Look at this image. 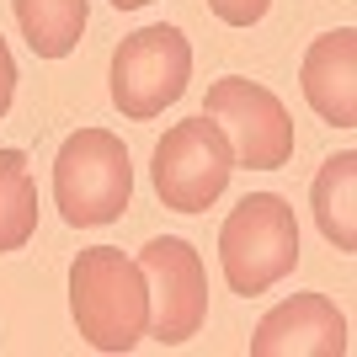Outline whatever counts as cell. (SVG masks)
Masks as SVG:
<instances>
[{
    "label": "cell",
    "mask_w": 357,
    "mask_h": 357,
    "mask_svg": "<svg viewBox=\"0 0 357 357\" xmlns=\"http://www.w3.org/2000/svg\"><path fill=\"white\" fill-rule=\"evenodd\" d=\"M229 171H235V155L213 118H187L165 128V139L155 144V165H149L155 197L176 213H203L208 203H219Z\"/></svg>",
    "instance_id": "cell-4"
},
{
    "label": "cell",
    "mask_w": 357,
    "mask_h": 357,
    "mask_svg": "<svg viewBox=\"0 0 357 357\" xmlns=\"http://www.w3.org/2000/svg\"><path fill=\"white\" fill-rule=\"evenodd\" d=\"M219 267L229 294H267L298 267V224L278 192H251L240 197L219 229Z\"/></svg>",
    "instance_id": "cell-2"
},
{
    "label": "cell",
    "mask_w": 357,
    "mask_h": 357,
    "mask_svg": "<svg viewBox=\"0 0 357 357\" xmlns=\"http://www.w3.org/2000/svg\"><path fill=\"white\" fill-rule=\"evenodd\" d=\"M38 235V187H32L27 155L0 149V256L22 251Z\"/></svg>",
    "instance_id": "cell-12"
},
{
    "label": "cell",
    "mask_w": 357,
    "mask_h": 357,
    "mask_svg": "<svg viewBox=\"0 0 357 357\" xmlns=\"http://www.w3.org/2000/svg\"><path fill=\"white\" fill-rule=\"evenodd\" d=\"M251 357H347V320L326 294H294L256 326Z\"/></svg>",
    "instance_id": "cell-8"
},
{
    "label": "cell",
    "mask_w": 357,
    "mask_h": 357,
    "mask_svg": "<svg viewBox=\"0 0 357 357\" xmlns=\"http://www.w3.org/2000/svg\"><path fill=\"white\" fill-rule=\"evenodd\" d=\"M310 203H314L320 235L342 256H352L357 251V224H352V213H357V155L352 149H342V155H331L320 165V176L310 187Z\"/></svg>",
    "instance_id": "cell-10"
},
{
    "label": "cell",
    "mask_w": 357,
    "mask_h": 357,
    "mask_svg": "<svg viewBox=\"0 0 357 357\" xmlns=\"http://www.w3.org/2000/svg\"><path fill=\"white\" fill-rule=\"evenodd\" d=\"M118 11H139V6H149V0H112Z\"/></svg>",
    "instance_id": "cell-15"
},
{
    "label": "cell",
    "mask_w": 357,
    "mask_h": 357,
    "mask_svg": "<svg viewBox=\"0 0 357 357\" xmlns=\"http://www.w3.org/2000/svg\"><path fill=\"white\" fill-rule=\"evenodd\" d=\"M304 102L336 128H357V32L336 27L326 38H314L298 70Z\"/></svg>",
    "instance_id": "cell-9"
},
{
    "label": "cell",
    "mask_w": 357,
    "mask_h": 357,
    "mask_svg": "<svg viewBox=\"0 0 357 357\" xmlns=\"http://www.w3.org/2000/svg\"><path fill=\"white\" fill-rule=\"evenodd\" d=\"M187 75H192V43L176 27L128 32L112 54V107L134 123H149L187 91Z\"/></svg>",
    "instance_id": "cell-6"
},
{
    "label": "cell",
    "mask_w": 357,
    "mask_h": 357,
    "mask_svg": "<svg viewBox=\"0 0 357 357\" xmlns=\"http://www.w3.org/2000/svg\"><path fill=\"white\" fill-rule=\"evenodd\" d=\"M272 0H208V11L219 16V22H229V27H256L261 16H267Z\"/></svg>",
    "instance_id": "cell-13"
},
{
    "label": "cell",
    "mask_w": 357,
    "mask_h": 357,
    "mask_svg": "<svg viewBox=\"0 0 357 357\" xmlns=\"http://www.w3.org/2000/svg\"><path fill=\"white\" fill-rule=\"evenodd\" d=\"M203 118L219 123V134L229 139L235 165L278 171V165L294 160V118H288V107L261 80H245V75L213 80L208 102H203Z\"/></svg>",
    "instance_id": "cell-5"
},
{
    "label": "cell",
    "mask_w": 357,
    "mask_h": 357,
    "mask_svg": "<svg viewBox=\"0 0 357 357\" xmlns=\"http://www.w3.org/2000/svg\"><path fill=\"white\" fill-rule=\"evenodd\" d=\"M149 288V336L160 347L192 342L203 320H208V278H203V256L176 235H160L139 251Z\"/></svg>",
    "instance_id": "cell-7"
},
{
    "label": "cell",
    "mask_w": 357,
    "mask_h": 357,
    "mask_svg": "<svg viewBox=\"0 0 357 357\" xmlns=\"http://www.w3.org/2000/svg\"><path fill=\"white\" fill-rule=\"evenodd\" d=\"M134 197V165L118 134L107 128H80L64 139L54 160V203H59L70 229H96L112 224Z\"/></svg>",
    "instance_id": "cell-3"
},
{
    "label": "cell",
    "mask_w": 357,
    "mask_h": 357,
    "mask_svg": "<svg viewBox=\"0 0 357 357\" xmlns=\"http://www.w3.org/2000/svg\"><path fill=\"white\" fill-rule=\"evenodd\" d=\"M70 314L96 352H134L149 336L144 267L118 245H91L70 267Z\"/></svg>",
    "instance_id": "cell-1"
},
{
    "label": "cell",
    "mask_w": 357,
    "mask_h": 357,
    "mask_svg": "<svg viewBox=\"0 0 357 357\" xmlns=\"http://www.w3.org/2000/svg\"><path fill=\"white\" fill-rule=\"evenodd\" d=\"M11 96H16V64H11V48L0 38V118L11 112Z\"/></svg>",
    "instance_id": "cell-14"
},
{
    "label": "cell",
    "mask_w": 357,
    "mask_h": 357,
    "mask_svg": "<svg viewBox=\"0 0 357 357\" xmlns=\"http://www.w3.org/2000/svg\"><path fill=\"white\" fill-rule=\"evenodd\" d=\"M16 27L38 59H64L86 32V0H11Z\"/></svg>",
    "instance_id": "cell-11"
}]
</instances>
